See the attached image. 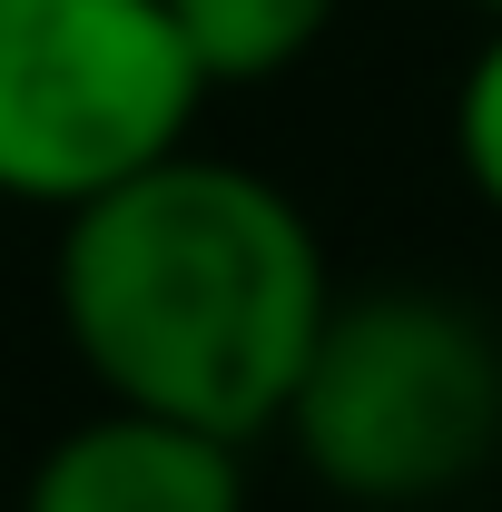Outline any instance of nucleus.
Wrapping results in <instances>:
<instances>
[{
  "mask_svg": "<svg viewBox=\"0 0 502 512\" xmlns=\"http://www.w3.org/2000/svg\"><path fill=\"white\" fill-rule=\"evenodd\" d=\"M50 296L109 404L256 444L286 424L335 306V266L276 178L178 148L60 217Z\"/></svg>",
  "mask_w": 502,
  "mask_h": 512,
  "instance_id": "f257e3e1",
  "label": "nucleus"
},
{
  "mask_svg": "<svg viewBox=\"0 0 502 512\" xmlns=\"http://www.w3.org/2000/svg\"><path fill=\"white\" fill-rule=\"evenodd\" d=\"M276 434L345 503H443L502 453V335L443 286H335Z\"/></svg>",
  "mask_w": 502,
  "mask_h": 512,
  "instance_id": "f03ea898",
  "label": "nucleus"
},
{
  "mask_svg": "<svg viewBox=\"0 0 502 512\" xmlns=\"http://www.w3.org/2000/svg\"><path fill=\"white\" fill-rule=\"evenodd\" d=\"M207 69L168 0H0V197L89 207L188 148Z\"/></svg>",
  "mask_w": 502,
  "mask_h": 512,
  "instance_id": "7ed1b4c3",
  "label": "nucleus"
},
{
  "mask_svg": "<svg viewBox=\"0 0 502 512\" xmlns=\"http://www.w3.org/2000/svg\"><path fill=\"white\" fill-rule=\"evenodd\" d=\"M20 512H247V444L178 414L99 404L30 463Z\"/></svg>",
  "mask_w": 502,
  "mask_h": 512,
  "instance_id": "20e7f679",
  "label": "nucleus"
},
{
  "mask_svg": "<svg viewBox=\"0 0 502 512\" xmlns=\"http://www.w3.org/2000/svg\"><path fill=\"white\" fill-rule=\"evenodd\" d=\"M345 0H168L188 60L207 69V89H256L286 79L296 60H315V40L335 30Z\"/></svg>",
  "mask_w": 502,
  "mask_h": 512,
  "instance_id": "39448f33",
  "label": "nucleus"
},
{
  "mask_svg": "<svg viewBox=\"0 0 502 512\" xmlns=\"http://www.w3.org/2000/svg\"><path fill=\"white\" fill-rule=\"evenodd\" d=\"M453 158H463L473 197L502 217V20L483 30V50L453 79Z\"/></svg>",
  "mask_w": 502,
  "mask_h": 512,
  "instance_id": "423d86ee",
  "label": "nucleus"
},
{
  "mask_svg": "<svg viewBox=\"0 0 502 512\" xmlns=\"http://www.w3.org/2000/svg\"><path fill=\"white\" fill-rule=\"evenodd\" d=\"M463 10H483V20H502V0H463Z\"/></svg>",
  "mask_w": 502,
  "mask_h": 512,
  "instance_id": "0eeeda50",
  "label": "nucleus"
}]
</instances>
